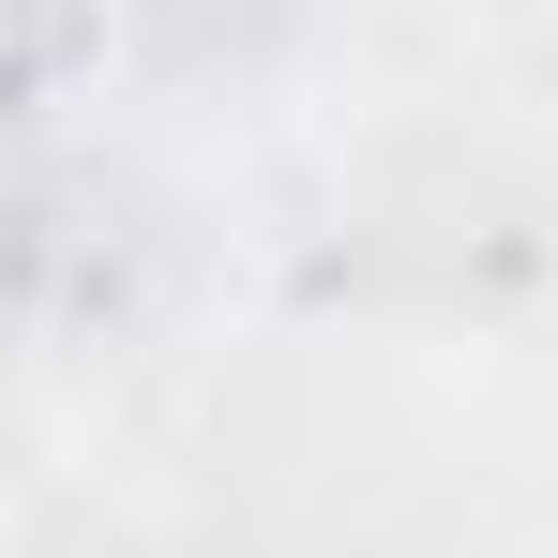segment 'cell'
Returning <instances> with one entry per match:
<instances>
[{
    "label": "cell",
    "instance_id": "1",
    "mask_svg": "<svg viewBox=\"0 0 558 558\" xmlns=\"http://www.w3.org/2000/svg\"><path fill=\"white\" fill-rule=\"evenodd\" d=\"M106 61V0H0V92H61Z\"/></svg>",
    "mask_w": 558,
    "mask_h": 558
},
{
    "label": "cell",
    "instance_id": "2",
    "mask_svg": "<svg viewBox=\"0 0 558 558\" xmlns=\"http://www.w3.org/2000/svg\"><path fill=\"white\" fill-rule=\"evenodd\" d=\"M529 558H558V544H529Z\"/></svg>",
    "mask_w": 558,
    "mask_h": 558
},
{
    "label": "cell",
    "instance_id": "3",
    "mask_svg": "<svg viewBox=\"0 0 558 558\" xmlns=\"http://www.w3.org/2000/svg\"><path fill=\"white\" fill-rule=\"evenodd\" d=\"M0 558H15V544H0Z\"/></svg>",
    "mask_w": 558,
    "mask_h": 558
}]
</instances>
